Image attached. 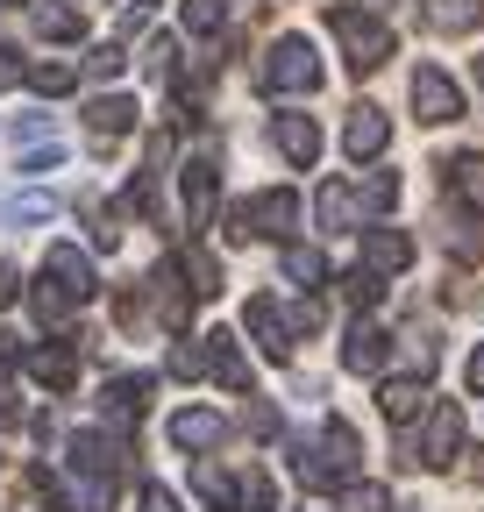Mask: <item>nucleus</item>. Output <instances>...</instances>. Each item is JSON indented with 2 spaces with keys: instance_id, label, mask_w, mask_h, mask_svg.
<instances>
[{
  "instance_id": "obj_1",
  "label": "nucleus",
  "mask_w": 484,
  "mask_h": 512,
  "mask_svg": "<svg viewBox=\"0 0 484 512\" xmlns=\"http://www.w3.org/2000/svg\"><path fill=\"white\" fill-rule=\"evenodd\" d=\"M292 228H299V192L278 185V192H257V200L228 207V228H221V235H228V242H250V235H271V242H278V235H292Z\"/></svg>"
},
{
  "instance_id": "obj_2",
  "label": "nucleus",
  "mask_w": 484,
  "mask_h": 512,
  "mask_svg": "<svg viewBox=\"0 0 484 512\" xmlns=\"http://www.w3.org/2000/svg\"><path fill=\"white\" fill-rule=\"evenodd\" d=\"M257 86H264V93H278V100H285V93H314V86H321V57H314V43H307V36L271 43Z\"/></svg>"
},
{
  "instance_id": "obj_3",
  "label": "nucleus",
  "mask_w": 484,
  "mask_h": 512,
  "mask_svg": "<svg viewBox=\"0 0 484 512\" xmlns=\"http://www.w3.org/2000/svg\"><path fill=\"white\" fill-rule=\"evenodd\" d=\"M456 456H463V406L435 399V406H428V427H420V434L406 441V463H428V470H449Z\"/></svg>"
},
{
  "instance_id": "obj_4",
  "label": "nucleus",
  "mask_w": 484,
  "mask_h": 512,
  "mask_svg": "<svg viewBox=\"0 0 484 512\" xmlns=\"http://www.w3.org/2000/svg\"><path fill=\"white\" fill-rule=\"evenodd\" d=\"M328 29L342 36V50H349V72L363 79V72H378V64L392 57V29L378 22V15H356V8H335L328 15Z\"/></svg>"
},
{
  "instance_id": "obj_5",
  "label": "nucleus",
  "mask_w": 484,
  "mask_h": 512,
  "mask_svg": "<svg viewBox=\"0 0 484 512\" xmlns=\"http://www.w3.org/2000/svg\"><path fill=\"white\" fill-rule=\"evenodd\" d=\"M242 320H250V335H257V349H264L271 363H285V356H292V342H299V320H292L278 299H250V313H242Z\"/></svg>"
},
{
  "instance_id": "obj_6",
  "label": "nucleus",
  "mask_w": 484,
  "mask_h": 512,
  "mask_svg": "<svg viewBox=\"0 0 484 512\" xmlns=\"http://www.w3.org/2000/svg\"><path fill=\"white\" fill-rule=\"evenodd\" d=\"M43 278H50L57 292H65L72 306H86V299L100 292V278H93V264H86V256H79L72 242H50V256H43Z\"/></svg>"
},
{
  "instance_id": "obj_7",
  "label": "nucleus",
  "mask_w": 484,
  "mask_h": 512,
  "mask_svg": "<svg viewBox=\"0 0 484 512\" xmlns=\"http://www.w3.org/2000/svg\"><path fill=\"white\" fill-rule=\"evenodd\" d=\"M271 136H278V157H285V164H299V171L321 164V121H314V114H278Z\"/></svg>"
},
{
  "instance_id": "obj_8",
  "label": "nucleus",
  "mask_w": 484,
  "mask_h": 512,
  "mask_svg": "<svg viewBox=\"0 0 484 512\" xmlns=\"http://www.w3.org/2000/svg\"><path fill=\"white\" fill-rule=\"evenodd\" d=\"M22 370L36 384H50V392H72V384H79V342H43V349L22 356Z\"/></svg>"
},
{
  "instance_id": "obj_9",
  "label": "nucleus",
  "mask_w": 484,
  "mask_h": 512,
  "mask_svg": "<svg viewBox=\"0 0 484 512\" xmlns=\"http://www.w3.org/2000/svg\"><path fill=\"white\" fill-rule=\"evenodd\" d=\"M356 264L378 271V278L406 271V264H413V235H406V228H363V256H356Z\"/></svg>"
},
{
  "instance_id": "obj_10",
  "label": "nucleus",
  "mask_w": 484,
  "mask_h": 512,
  "mask_svg": "<svg viewBox=\"0 0 484 512\" xmlns=\"http://www.w3.org/2000/svg\"><path fill=\"white\" fill-rule=\"evenodd\" d=\"M413 107H420V121H435V128H442V121L463 114V93L435 72V64H420V72H413Z\"/></svg>"
},
{
  "instance_id": "obj_11",
  "label": "nucleus",
  "mask_w": 484,
  "mask_h": 512,
  "mask_svg": "<svg viewBox=\"0 0 484 512\" xmlns=\"http://www.w3.org/2000/svg\"><path fill=\"white\" fill-rule=\"evenodd\" d=\"M121 456H129V448L107 441V434H72V477H107V484H121Z\"/></svg>"
},
{
  "instance_id": "obj_12",
  "label": "nucleus",
  "mask_w": 484,
  "mask_h": 512,
  "mask_svg": "<svg viewBox=\"0 0 484 512\" xmlns=\"http://www.w3.org/2000/svg\"><path fill=\"white\" fill-rule=\"evenodd\" d=\"M171 441L186 448V456H207V448H221V441H228V420H221V413H207V406H186V413H171Z\"/></svg>"
},
{
  "instance_id": "obj_13",
  "label": "nucleus",
  "mask_w": 484,
  "mask_h": 512,
  "mask_svg": "<svg viewBox=\"0 0 484 512\" xmlns=\"http://www.w3.org/2000/svg\"><path fill=\"white\" fill-rule=\"evenodd\" d=\"M385 143H392V121H385L378 107H349V121H342V150L363 164V157H385Z\"/></svg>"
},
{
  "instance_id": "obj_14",
  "label": "nucleus",
  "mask_w": 484,
  "mask_h": 512,
  "mask_svg": "<svg viewBox=\"0 0 484 512\" xmlns=\"http://www.w3.org/2000/svg\"><path fill=\"white\" fill-rule=\"evenodd\" d=\"M150 392H157V384H150L143 370H136V377H114L107 392H100V413H107L114 427H136V420L150 413Z\"/></svg>"
},
{
  "instance_id": "obj_15",
  "label": "nucleus",
  "mask_w": 484,
  "mask_h": 512,
  "mask_svg": "<svg viewBox=\"0 0 484 512\" xmlns=\"http://www.w3.org/2000/svg\"><path fill=\"white\" fill-rule=\"evenodd\" d=\"M200 349H207V370L228 384V392H250V363H242V349H235V335H228V328L200 335Z\"/></svg>"
},
{
  "instance_id": "obj_16",
  "label": "nucleus",
  "mask_w": 484,
  "mask_h": 512,
  "mask_svg": "<svg viewBox=\"0 0 484 512\" xmlns=\"http://www.w3.org/2000/svg\"><path fill=\"white\" fill-rule=\"evenodd\" d=\"M378 413L392 427H406L413 413H428V377H385V392H378Z\"/></svg>"
},
{
  "instance_id": "obj_17",
  "label": "nucleus",
  "mask_w": 484,
  "mask_h": 512,
  "mask_svg": "<svg viewBox=\"0 0 484 512\" xmlns=\"http://www.w3.org/2000/svg\"><path fill=\"white\" fill-rule=\"evenodd\" d=\"M86 128H93L100 143H114V136H129V128H136V100H129V93H100V100L86 107Z\"/></svg>"
},
{
  "instance_id": "obj_18",
  "label": "nucleus",
  "mask_w": 484,
  "mask_h": 512,
  "mask_svg": "<svg viewBox=\"0 0 484 512\" xmlns=\"http://www.w3.org/2000/svg\"><path fill=\"white\" fill-rule=\"evenodd\" d=\"M178 192H186V221L207 228V214H214V157H193L186 178H178Z\"/></svg>"
},
{
  "instance_id": "obj_19",
  "label": "nucleus",
  "mask_w": 484,
  "mask_h": 512,
  "mask_svg": "<svg viewBox=\"0 0 484 512\" xmlns=\"http://www.w3.org/2000/svg\"><path fill=\"white\" fill-rule=\"evenodd\" d=\"M314 207H321V228H356V221H363V192L342 185V178H328Z\"/></svg>"
},
{
  "instance_id": "obj_20",
  "label": "nucleus",
  "mask_w": 484,
  "mask_h": 512,
  "mask_svg": "<svg viewBox=\"0 0 484 512\" xmlns=\"http://www.w3.org/2000/svg\"><path fill=\"white\" fill-rule=\"evenodd\" d=\"M420 15H428V29H442V36H463V29L484 22V0H420Z\"/></svg>"
},
{
  "instance_id": "obj_21",
  "label": "nucleus",
  "mask_w": 484,
  "mask_h": 512,
  "mask_svg": "<svg viewBox=\"0 0 484 512\" xmlns=\"http://www.w3.org/2000/svg\"><path fill=\"white\" fill-rule=\"evenodd\" d=\"M342 363L363 377V370H385V328H371V320H356L349 342H342Z\"/></svg>"
},
{
  "instance_id": "obj_22",
  "label": "nucleus",
  "mask_w": 484,
  "mask_h": 512,
  "mask_svg": "<svg viewBox=\"0 0 484 512\" xmlns=\"http://www.w3.org/2000/svg\"><path fill=\"white\" fill-rule=\"evenodd\" d=\"M356 456H363L356 427H349V420H328V427H321V463H328L335 477H349V470H356Z\"/></svg>"
},
{
  "instance_id": "obj_23",
  "label": "nucleus",
  "mask_w": 484,
  "mask_h": 512,
  "mask_svg": "<svg viewBox=\"0 0 484 512\" xmlns=\"http://www.w3.org/2000/svg\"><path fill=\"white\" fill-rule=\"evenodd\" d=\"M36 29L57 36V43H72V36H86V8H79V0H43V8H36Z\"/></svg>"
},
{
  "instance_id": "obj_24",
  "label": "nucleus",
  "mask_w": 484,
  "mask_h": 512,
  "mask_svg": "<svg viewBox=\"0 0 484 512\" xmlns=\"http://www.w3.org/2000/svg\"><path fill=\"white\" fill-rule=\"evenodd\" d=\"M449 242L470 256V249H484V207H470V200H449Z\"/></svg>"
},
{
  "instance_id": "obj_25",
  "label": "nucleus",
  "mask_w": 484,
  "mask_h": 512,
  "mask_svg": "<svg viewBox=\"0 0 484 512\" xmlns=\"http://www.w3.org/2000/svg\"><path fill=\"white\" fill-rule=\"evenodd\" d=\"M29 86L57 100V93H72V86H79V64H65V57H36V64H29Z\"/></svg>"
},
{
  "instance_id": "obj_26",
  "label": "nucleus",
  "mask_w": 484,
  "mask_h": 512,
  "mask_svg": "<svg viewBox=\"0 0 484 512\" xmlns=\"http://www.w3.org/2000/svg\"><path fill=\"white\" fill-rule=\"evenodd\" d=\"M178 271H186L193 299H214V292H221V264H214L207 249H186V256H178Z\"/></svg>"
},
{
  "instance_id": "obj_27",
  "label": "nucleus",
  "mask_w": 484,
  "mask_h": 512,
  "mask_svg": "<svg viewBox=\"0 0 484 512\" xmlns=\"http://www.w3.org/2000/svg\"><path fill=\"white\" fill-rule=\"evenodd\" d=\"M50 214H57L50 192H15V200H0V221H8V228H22V221H50Z\"/></svg>"
},
{
  "instance_id": "obj_28",
  "label": "nucleus",
  "mask_w": 484,
  "mask_h": 512,
  "mask_svg": "<svg viewBox=\"0 0 484 512\" xmlns=\"http://www.w3.org/2000/svg\"><path fill=\"white\" fill-rule=\"evenodd\" d=\"M285 278H292V285H321V278H328V256L292 242V249H285Z\"/></svg>"
},
{
  "instance_id": "obj_29",
  "label": "nucleus",
  "mask_w": 484,
  "mask_h": 512,
  "mask_svg": "<svg viewBox=\"0 0 484 512\" xmlns=\"http://www.w3.org/2000/svg\"><path fill=\"white\" fill-rule=\"evenodd\" d=\"M178 15H186V29H193V36H221V22H228V0H186Z\"/></svg>"
},
{
  "instance_id": "obj_30",
  "label": "nucleus",
  "mask_w": 484,
  "mask_h": 512,
  "mask_svg": "<svg viewBox=\"0 0 484 512\" xmlns=\"http://www.w3.org/2000/svg\"><path fill=\"white\" fill-rule=\"evenodd\" d=\"M342 299H349V306H363V313H371V306L385 299V278H378V271H363V264H356V271L342 278Z\"/></svg>"
},
{
  "instance_id": "obj_31",
  "label": "nucleus",
  "mask_w": 484,
  "mask_h": 512,
  "mask_svg": "<svg viewBox=\"0 0 484 512\" xmlns=\"http://www.w3.org/2000/svg\"><path fill=\"white\" fill-rule=\"evenodd\" d=\"M235 505H242V512H271V477H264V470H242Z\"/></svg>"
},
{
  "instance_id": "obj_32",
  "label": "nucleus",
  "mask_w": 484,
  "mask_h": 512,
  "mask_svg": "<svg viewBox=\"0 0 484 512\" xmlns=\"http://www.w3.org/2000/svg\"><path fill=\"white\" fill-rule=\"evenodd\" d=\"M57 164H65V143H57V136H43V143L22 150V171H29V178H36V171H57Z\"/></svg>"
},
{
  "instance_id": "obj_33",
  "label": "nucleus",
  "mask_w": 484,
  "mask_h": 512,
  "mask_svg": "<svg viewBox=\"0 0 484 512\" xmlns=\"http://www.w3.org/2000/svg\"><path fill=\"white\" fill-rule=\"evenodd\" d=\"M121 64H129V50H121V43H100V50L86 57V72H93V79H121Z\"/></svg>"
},
{
  "instance_id": "obj_34",
  "label": "nucleus",
  "mask_w": 484,
  "mask_h": 512,
  "mask_svg": "<svg viewBox=\"0 0 484 512\" xmlns=\"http://www.w3.org/2000/svg\"><path fill=\"white\" fill-rule=\"evenodd\" d=\"M392 200H399V178H392V171H378L371 185H363V207H371V214H385Z\"/></svg>"
},
{
  "instance_id": "obj_35",
  "label": "nucleus",
  "mask_w": 484,
  "mask_h": 512,
  "mask_svg": "<svg viewBox=\"0 0 484 512\" xmlns=\"http://www.w3.org/2000/svg\"><path fill=\"white\" fill-rule=\"evenodd\" d=\"M349 512H392L385 484H349Z\"/></svg>"
},
{
  "instance_id": "obj_36",
  "label": "nucleus",
  "mask_w": 484,
  "mask_h": 512,
  "mask_svg": "<svg viewBox=\"0 0 484 512\" xmlns=\"http://www.w3.org/2000/svg\"><path fill=\"white\" fill-rule=\"evenodd\" d=\"M200 370H207V349H186V342L171 349V377H200Z\"/></svg>"
},
{
  "instance_id": "obj_37",
  "label": "nucleus",
  "mask_w": 484,
  "mask_h": 512,
  "mask_svg": "<svg viewBox=\"0 0 484 512\" xmlns=\"http://www.w3.org/2000/svg\"><path fill=\"white\" fill-rule=\"evenodd\" d=\"M136 512H186V505H178L164 484H143V498H136Z\"/></svg>"
},
{
  "instance_id": "obj_38",
  "label": "nucleus",
  "mask_w": 484,
  "mask_h": 512,
  "mask_svg": "<svg viewBox=\"0 0 484 512\" xmlns=\"http://www.w3.org/2000/svg\"><path fill=\"white\" fill-rule=\"evenodd\" d=\"M15 299H22V271H15V264H0V313H8Z\"/></svg>"
},
{
  "instance_id": "obj_39",
  "label": "nucleus",
  "mask_w": 484,
  "mask_h": 512,
  "mask_svg": "<svg viewBox=\"0 0 484 512\" xmlns=\"http://www.w3.org/2000/svg\"><path fill=\"white\" fill-rule=\"evenodd\" d=\"M15 420H22V399H15V384L0 377V427H15Z\"/></svg>"
},
{
  "instance_id": "obj_40",
  "label": "nucleus",
  "mask_w": 484,
  "mask_h": 512,
  "mask_svg": "<svg viewBox=\"0 0 484 512\" xmlns=\"http://www.w3.org/2000/svg\"><path fill=\"white\" fill-rule=\"evenodd\" d=\"M93 242L114 249V242H121V221H114V214H93Z\"/></svg>"
},
{
  "instance_id": "obj_41",
  "label": "nucleus",
  "mask_w": 484,
  "mask_h": 512,
  "mask_svg": "<svg viewBox=\"0 0 484 512\" xmlns=\"http://www.w3.org/2000/svg\"><path fill=\"white\" fill-rule=\"evenodd\" d=\"M463 384H470V392H484V342L470 349V363H463Z\"/></svg>"
},
{
  "instance_id": "obj_42",
  "label": "nucleus",
  "mask_w": 484,
  "mask_h": 512,
  "mask_svg": "<svg viewBox=\"0 0 484 512\" xmlns=\"http://www.w3.org/2000/svg\"><path fill=\"white\" fill-rule=\"evenodd\" d=\"M477 86H484V57H477Z\"/></svg>"
},
{
  "instance_id": "obj_43",
  "label": "nucleus",
  "mask_w": 484,
  "mask_h": 512,
  "mask_svg": "<svg viewBox=\"0 0 484 512\" xmlns=\"http://www.w3.org/2000/svg\"><path fill=\"white\" fill-rule=\"evenodd\" d=\"M0 8H22V0H0Z\"/></svg>"
}]
</instances>
